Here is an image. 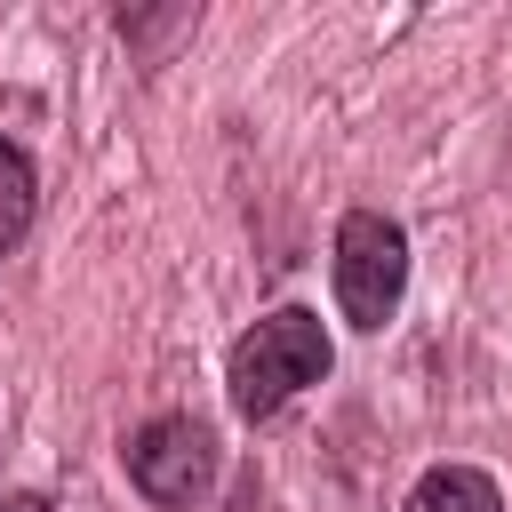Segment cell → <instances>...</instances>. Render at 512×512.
Segmentation results:
<instances>
[{
  "mask_svg": "<svg viewBox=\"0 0 512 512\" xmlns=\"http://www.w3.org/2000/svg\"><path fill=\"white\" fill-rule=\"evenodd\" d=\"M400 512H504V496H496V480L472 472V464H432V472L408 488Z\"/></svg>",
  "mask_w": 512,
  "mask_h": 512,
  "instance_id": "cell-4",
  "label": "cell"
},
{
  "mask_svg": "<svg viewBox=\"0 0 512 512\" xmlns=\"http://www.w3.org/2000/svg\"><path fill=\"white\" fill-rule=\"evenodd\" d=\"M408 296V232L376 208H352L336 224V304L352 328H384Z\"/></svg>",
  "mask_w": 512,
  "mask_h": 512,
  "instance_id": "cell-2",
  "label": "cell"
},
{
  "mask_svg": "<svg viewBox=\"0 0 512 512\" xmlns=\"http://www.w3.org/2000/svg\"><path fill=\"white\" fill-rule=\"evenodd\" d=\"M128 480L160 504V512H184L208 496L216 480V432L200 416H152L136 440H128Z\"/></svg>",
  "mask_w": 512,
  "mask_h": 512,
  "instance_id": "cell-3",
  "label": "cell"
},
{
  "mask_svg": "<svg viewBox=\"0 0 512 512\" xmlns=\"http://www.w3.org/2000/svg\"><path fill=\"white\" fill-rule=\"evenodd\" d=\"M32 200H40V176H32V160L0 136V256H16V240L32 232Z\"/></svg>",
  "mask_w": 512,
  "mask_h": 512,
  "instance_id": "cell-5",
  "label": "cell"
},
{
  "mask_svg": "<svg viewBox=\"0 0 512 512\" xmlns=\"http://www.w3.org/2000/svg\"><path fill=\"white\" fill-rule=\"evenodd\" d=\"M328 360H336V344H328L320 312L280 304L272 320H256V328L232 344V360H224V392H232V408H240L248 424H264V416H280L304 384H320Z\"/></svg>",
  "mask_w": 512,
  "mask_h": 512,
  "instance_id": "cell-1",
  "label": "cell"
},
{
  "mask_svg": "<svg viewBox=\"0 0 512 512\" xmlns=\"http://www.w3.org/2000/svg\"><path fill=\"white\" fill-rule=\"evenodd\" d=\"M8 512H48V496H16V504H8Z\"/></svg>",
  "mask_w": 512,
  "mask_h": 512,
  "instance_id": "cell-6",
  "label": "cell"
}]
</instances>
